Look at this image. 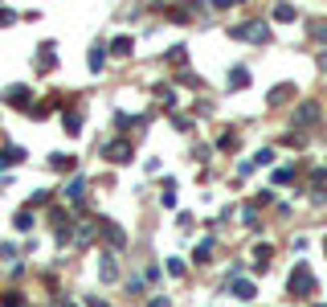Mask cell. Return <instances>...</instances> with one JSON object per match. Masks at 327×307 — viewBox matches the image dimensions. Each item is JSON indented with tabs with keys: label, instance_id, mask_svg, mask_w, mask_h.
Here are the masks:
<instances>
[{
	"label": "cell",
	"instance_id": "cell-5",
	"mask_svg": "<svg viewBox=\"0 0 327 307\" xmlns=\"http://www.w3.org/2000/svg\"><path fill=\"white\" fill-rule=\"evenodd\" d=\"M294 95V86H278V90H270V103H286Z\"/></svg>",
	"mask_w": 327,
	"mask_h": 307
},
{
	"label": "cell",
	"instance_id": "cell-14",
	"mask_svg": "<svg viewBox=\"0 0 327 307\" xmlns=\"http://www.w3.org/2000/svg\"><path fill=\"white\" fill-rule=\"evenodd\" d=\"M102 61H106L102 49H90V70H102Z\"/></svg>",
	"mask_w": 327,
	"mask_h": 307
},
{
	"label": "cell",
	"instance_id": "cell-22",
	"mask_svg": "<svg viewBox=\"0 0 327 307\" xmlns=\"http://www.w3.org/2000/svg\"><path fill=\"white\" fill-rule=\"evenodd\" d=\"M323 250H327V242H323Z\"/></svg>",
	"mask_w": 327,
	"mask_h": 307
},
{
	"label": "cell",
	"instance_id": "cell-11",
	"mask_svg": "<svg viewBox=\"0 0 327 307\" xmlns=\"http://www.w3.org/2000/svg\"><path fill=\"white\" fill-rule=\"evenodd\" d=\"M115 274H119V270H115V258H102V279L111 283V279H115Z\"/></svg>",
	"mask_w": 327,
	"mask_h": 307
},
{
	"label": "cell",
	"instance_id": "cell-6",
	"mask_svg": "<svg viewBox=\"0 0 327 307\" xmlns=\"http://www.w3.org/2000/svg\"><path fill=\"white\" fill-rule=\"evenodd\" d=\"M111 49H115L119 57H127V53H131V37H115V45H111Z\"/></svg>",
	"mask_w": 327,
	"mask_h": 307
},
{
	"label": "cell",
	"instance_id": "cell-18",
	"mask_svg": "<svg viewBox=\"0 0 327 307\" xmlns=\"http://www.w3.org/2000/svg\"><path fill=\"white\" fill-rule=\"evenodd\" d=\"M82 127V115H66V131H78Z\"/></svg>",
	"mask_w": 327,
	"mask_h": 307
},
{
	"label": "cell",
	"instance_id": "cell-12",
	"mask_svg": "<svg viewBox=\"0 0 327 307\" xmlns=\"http://www.w3.org/2000/svg\"><path fill=\"white\" fill-rule=\"evenodd\" d=\"M290 180H294L290 168H278V172H274V184H290Z\"/></svg>",
	"mask_w": 327,
	"mask_h": 307
},
{
	"label": "cell",
	"instance_id": "cell-15",
	"mask_svg": "<svg viewBox=\"0 0 327 307\" xmlns=\"http://www.w3.org/2000/svg\"><path fill=\"white\" fill-rule=\"evenodd\" d=\"M209 254H213V246H209V242H200V246H196V262H204Z\"/></svg>",
	"mask_w": 327,
	"mask_h": 307
},
{
	"label": "cell",
	"instance_id": "cell-7",
	"mask_svg": "<svg viewBox=\"0 0 327 307\" xmlns=\"http://www.w3.org/2000/svg\"><path fill=\"white\" fill-rule=\"evenodd\" d=\"M229 82H233V86H250V70H246V66H237Z\"/></svg>",
	"mask_w": 327,
	"mask_h": 307
},
{
	"label": "cell",
	"instance_id": "cell-3",
	"mask_svg": "<svg viewBox=\"0 0 327 307\" xmlns=\"http://www.w3.org/2000/svg\"><path fill=\"white\" fill-rule=\"evenodd\" d=\"M233 37H250V41H266V25H258V21H254V25H237V29H233Z\"/></svg>",
	"mask_w": 327,
	"mask_h": 307
},
{
	"label": "cell",
	"instance_id": "cell-17",
	"mask_svg": "<svg viewBox=\"0 0 327 307\" xmlns=\"http://www.w3.org/2000/svg\"><path fill=\"white\" fill-rule=\"evenodd\" d=\"M168 274H172V279H176V274H184V262H180V258H172V262H168Z\"/></svg>",
	"mask_w": 327,
	"mask_h": 307
},
{
	"label": "cell",
	"instance_id": "cell-21",
	"mask_svg": "<svg viewBox=\"0 0 327 307\" xmlns=\"http://www.w3.org/2000/svg\"><path fill=\"white\" fill-rule=\"evenodd\" d=\"M5 21H13V13H5V9H0V25H5Z\"/></svg>",
	"mask_w": 327,
	"mask_h": 307
},
{
	"label": "cell",
	"instance_id": "cell-1",
	"mask_svg": "<svg viewBox=\"0 0 327 307\" xmlns=\"http://www.w3.org/2000/svg\"><path fill=\"white\" fill-rule=\"evenodd\" d=\"M290 291H315V279L307 266H294V279H290Z\"/></svg>",
	"mask_w": 327,
	"mask_h": 307
},
{
	"label": "cell",
	"instance_id": "cell-9",
	"mask_svg": "<svg viewBox=\"0 0 327 307\" xmlns=\"http://www.w3.org/2000/svg\"><path fill=\"white\" fill-rule=\"evenodd\" d=\"M9 99H13V103H21V107H25V103H29V90H25V86H13V90H9Z\"/></svg>",
	"mask_w": 327,
	"mask_h": 307
},
{
	"label": "cell",
	"instance_id": "cell-20",
	"mask_svg": "<svg viewBox=\"0 0 327 307\" xmlns=\"http://www.w3.org/2000/svg\"><path fill=\"white\" fill-rule=\"evenodd\" d=\"M147 307H168V299H152V303H147Z\"/></svg>",
	"mask_w": 327,
	"mask_h": 307
},
{
	"label": "cell",
	"instance_id": "cell-16",
	"mask_svg": "<svg viewBox=\"0 0 327 307\" xmlns=\"http://www.w3.org/2000/svg\"><path fill=\"white\" fill-rule=\"evenodd\" d=\"M315 119H319L315 107H303V111H299V123H315Z\"/></svg>",
	"mask_w": 327,
	"mask_h": 307
},
{
	"label": "cell",
	"instance_id": "cell-13",
	"mask_svg": "<svg viewBox=\"0 0 327 307\" xmlns=\"http://www.w3.org/2000/svg\"><path fill=\"white\" fill-rule=\"evenodd\" d=\"M37 66H41V70H49V66H53V49H45V53H37Z\"/></svg>",
	"mask_w": 327,
	"mask_h": 307
},
{
	"label": "cell",
	"instance_id": "cell-8",
	"mask_svg": "<svg viewBox=\"0 0 327 307\" xmlns=\"http://www.w3.org/2000/svg\"><path fill=\"white\" fill-rule=\"evenodd\" d=\"M274 21H282V25L294 21V9H290V5H278V9H274Z\"/></svg>",
	"mask_w": 327,
	"mask_h": 307
},
{
	"label": "cell",
	"instance_id": "cell-10",
	"mask_svg": "<svg viewBox=\"0 0 327 307\" xmlns=\"http://www.w3.org/2000/svg\"><path fill=\"white\" fill-rule=\"evenodd\" d=\"M233 295H242V299H250V295H254V283H246V279H242V283H233Z\"/></svg>",
	"mask_w": 327,
	"mask_h": 307
},
{
	"label": "cell",
	"instance_id": "cell-2",
	"mask_svg": "<svg viewBox=\"0 0 327 307\" xmlns=\"http://www.w3.org/2000/svg\"><path fill=\"white\" fill-rule=\"evenodd\" d=\"M102 156H106V160H115V164H123V160H131V147H127L123 139H115L111 147H102Z\"/></svg>",
	"mask_w": 327,
	"mask_h": 307
},
{
	"label": "cell",
	"instance_id": "cell-19",
	"mask_svg": "<svg viewBox=\"0 0 327 307\" xmlns=\"http://www.w3.org/2000/svg\"><path fill=\"white\" fill-rule=\"evenodd\" d=\"M5 307H25V299L21 295H5Z\"/></svg>",
	"mask_w": 327,
	"mask_h": 307
},
{
	"label": "cell",
	"instance_id": "cell-4",
	"mask_svg": "<svg viewBox=\"0 0 327 307\" xmlns=\"http://www.w3.org/2000/svg\"><path fill=\"white\" fill-rule=\"evenodd\" d=\"M82 193H86L82 180H70V184H66V197H70V201H82Z\"/></svg>",
	"mask_w": 327,
	"mask_h": 307
}]
</instances>
